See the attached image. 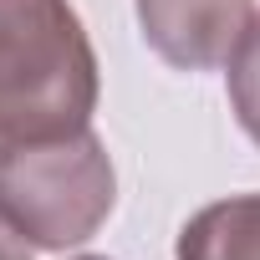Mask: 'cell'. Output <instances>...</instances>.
Listing matches in <instances>:
<instances>
[{
	"label": "cell",
	"mask_w": 260,
	"mask_h": 260,
	"mask_svg": "<svg viewBox=\"0 0 260 260\" xmlns=\"http://www.w3.org/2000/svg\"><path fill=\"white\" fill-rule=\"evenodd\" d=\"M179 260H260V194L204 204L179 230Z\"/></svg>",
	"instance_id": "cell-4"
},
{
	"label": "cell",
	"mask_w": 260,
	"mask_h": 260,
	"mask_svg": "<svg viewBox=\"0 0 260 260\" xmlns=\"http://www.w3.org/2000/svg\"><path fill=\"white\" fill-rule=\"evenodd\" d=\"M0 260H31V245L6 224V214H0Z\"/></svg>",
	"instance_id": "cell-6"
},
{
	"label": "cell",
	"mask_w": 260,
	"mask_h": 260,
	"mask_svg": "<svg viewBox=\"0 0 260 260\" xmlns=\"http://www.w3.org/2000/svg\"><path fill=\"white\" fill-rule=\"evenodd\" d=\"M255 21V0H138L143 41L179 72L224 67Z\"/></svg>",
	"instance_id": "cell-3"
},
{
	"label": "cell",
	"mask_w": 260,
	"mask_h": 260,
	"mask_svg": "<svg viewBox=\"0 0 260 260\" xmlns=\"http://www.w3.org/2000/svg\"><path fill=\"white\" fill-rule=\"evenodd\" d=\"M97 51L72 0H0V153L92 127Z\"/></svg>",
	"instance_id": "cell-1"
},
{
	"label": "cell",
	"mask_w": 260,
	"mask_h": 260,
	"mask_svg": "<svg viewBox=\"0 0 260 260\" xmlns=\"http://www.w3.org/2000/svg\"><path fill=\"white\" fill-rule=\"evenodd\" d=\"M224 67H230V107L260 148V16L250 21V31L240 36V46Z\"/></svg>",
	"instance_id": "cell-5"
},
{
	"label": "cell",
	"mask_w": 260,
	"mask_h": 260,
	"mask_svg": "<svg viewBox=\"0 0 260 260\" xmlns=\"http://www.w3.org/2000/svg\"><path fill=\"white\" fill-rule=\"evenodd\" d=\"M77 260H107V255H77Z\"/></svg>",
	"instance_id": "cell-7"
},
{
	"label": "cell",
	"mask_w": 260,
	"mask_h": 260,
	"mask_svg": "<svg viewBox=\"0 0 260 260\" xmlns=\"http://www.w3.org/2000/svg\"><path fill=\"white\" fill-rule=\"evenodd\" d=\"M117 174L92 127L0 153V214L36 250H72L102 230Z\"/></svg>",
	"instance_id": "cell-2"
}]
</instances>
